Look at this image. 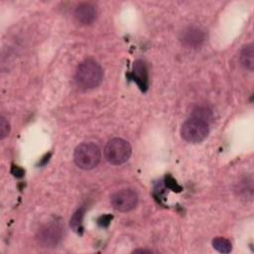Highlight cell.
<instances>
[{
    "mask_svg": "<svg viewBox=\"0 0 254 254\" xmlns=\"http://www.w3.org/2000/svg\"><path fill=\"white\" fill-rule=\"evenodd\" d=\"M83 208L77 209L70 218V226L76 233H81L83 230L82 219H83Z\"/></svg>",
    "mask_w": 254,
    "mask_h": 254,
    "instance_id": "12",
    "label": "cell"
},
{
    "mask_svg": "<svg viewBox=\"0 0 254 254\" xmlns=\"http://www.w3.org/2000/svg\"><path fill=\"white\" fill-rule=\"evenodd\" d=\"M132 149L130 144L122 138L109 140L103 150L105 160L114 166H119L127 162L131 156Z\"/></svg>",
    "mask_w": 254,
    "mask_h": 254,
    "instance_id": "3",
    "label": "cell"
},
{
    "mask_svg": "<svg viewBox=\"0 0 254 254\" xmlns=\"http://www.w3.org/2000/svg\"><path fill=\"white\" fill-rule=\"evenodd\" d=\"M75 20L82 25H90L93 23L97 16L96 7L88 2L78 4L73 12Z\"/></svg>",
    "mask_w": 254,
    "mask_h": 254,
    "instance_id": "8",
    "label": "cell"
},
{
    "mask_svg": "<svg viewBox=\"0 0 254 254\" xmlns=\"http://www.w3.org/2000/svg\"><path fill=\"white\" fill-rule=\"evenodd\" d=\"M209 133L208 123L199 118L192 116L186 120L181 127L182 138L192 144H197L202 142Z\"/></svg>",
    "mask_w": 254,
    "mask_h": 254,
    "instance_id": "4",
    "label": "cell"
},
{
    "mask_svg": "<svg viewBox=\"0 0 254 254\" xmlns=\"http://www.w3.org/2000/svg\"><path fill=\"white\" fill-rule=\"evenodd\" d=\"M180 40L188 48H198L204 42L205 35L199 28L191 26L182 31Z\"/></svg>",
    "mask_w": 254,
    "mask_h": 254,
    "instance_id": "7",
    "label": "cell"
},
{
    "mask_svg": "<svg viewBox=\"0 0 254 254\" xmlns=\"http://www.w3.org/2000/svg\"><path fill=\"white\" fill-rule=\"evenodd\" d=\"M101 152L99 147L92 142H84L76 146L73 152L75 165L82 170H91L100 162Z\"/></svg>",
    "mask_w": 254,
    "mask_h": 254,
    "instance_id": "2",
    "label": "cell"
},
{
    "mask_svg": "<svg viewBox=\"0 0 254 254\" xmlns=\"http://www.w3.org/2000/svg\"><path fill=\"white\" fill-rule=\"evenodd\" d=\"M212 247L220 253H229L232 250L231 242L224 237H215L212 239Z\"/></svg>",
    "mask_w": 254,
    "mask_h": 254,
    "instance_id": "11",
    "label": "cell"
},
{
    "mask_svg": "<svg viewBox=\"0 0 254 254\" xmlns=\"http://www.w3.org/2000/svg\"><path fill=\"white\" fill-rule=\"evenodd\" d=\"M102 79L103 70L96 61L86 59L78 64L75 71V82L79 88L84 90L95 88Z\"/></svg>",
    "mask_w": 254,
    "mask_h": 254,
    "instance_id": "1",
    "label": "cell"
},
{
    "mask_svg": "<svg viewBox=\"0 0 254 254\" xmlns=\"http://www.w3.org/2000/svg\"><path fill=\"white\" fill-rule=\"evenodd\" d=\"M9 133H10V124L6 120V118L1 116V118H0V138H1V140L5 139L9 135Z\"/></svg>",
    "mask_w": 254,
    "mask_h": 254,
    "instance_id": "13",
    "label": "cell"
},
{
    "mask_svg": "<svg viewBox=\"0 0 254 254\" xmlns=\"http://www.w3.org/2000/svg\"><path fill=\"white\" fill-rule=\"evenodd\" d=\"M239 61L241 65L249 70L253 71L254 69V46L252 43L244 46L239 55Z\"/></svg>",
    "mask_w": 254,
    "mask_h": 254,
    "instance_id": "10",
    "label": "cell"
},
{
    "mask_svg": "<svg viewBox=\"0 0 254 254\" xmlns=\"http://www.w3.org/2000/svg\"><path fill=\"white\" fill-rule=\"evenodd\" d=\"M111 205L120 212L134 209L138 203V195L132 189H122L115 191L110 197Z\"/></svg>",
    "mask_w": 254,
    "mask_h": 254,
    "instance_id": "5",
    "label": "cell"
},
{
    "mask_svg": "<svg viewBox=\"0 0 254 254\" xmlns=\"http://www.w3.org/2000/svg\"><path fill=\"white\" fill-rule=\"evenodd\" d=\"M111 218H112V217H110V215H103V216H101V217L99 218L98 223H99L101 226H106V225L109 224Z\"/></svg>",
    "mask_w": 254,
    "mask_h": 254,
    "instance_id": "14",
    "label": "cell"
},
{
    "mask_svg": "<svg viewBox=\"0 0 254 254\" xmlns=\"http://www.w3.org/2000/svg\"><path fill=\"white\" fill-rule=\"evenodd\" d=\"M134 252L135 253H137V252H142V253H151V252H153L152 250H147V249H137V250H134Z\"/></svg>",
    "mask_w": 254,
    "mask_h": 254,
    "instance_id": "15",
    "label": "cell"
},
{
    "mask_svg": "<svg viewBox=\"0 0 254 254\" xmlns=\"http://www.w3.org/2000/svg\"><path fill=\"white\" fill-rule=\"evenodd\" d=\"M133 78L138 83L140 88L146 89L148 86V72L144 62L137 61L133 66Z\"/></svg>",
    "mask_w": 254,
    "mask_h": 254,
    "instance_id": "9",
    "label": "cell"
},
{
    "mask_svg": "<svg viewBox=\"0 0 254 254\" xmlns=\"http://www.w3.org/2000/svg\"><path fill=\"white\" fill-rule=\"evenodd\" d=\"M63 228L57 221H52L44 225L38 232L37 239L43 247H55L61 241Z\"/></svg>",
    "mask_w": 254,
    "mask_h": 254,
    "instance_id": "6",
    "label": "cell"
}]
</instances>
